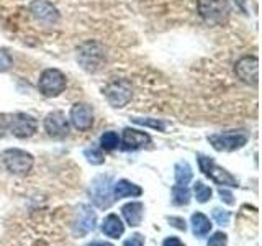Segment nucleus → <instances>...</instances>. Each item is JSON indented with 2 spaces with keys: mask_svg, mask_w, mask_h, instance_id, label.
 <instances>
[{
  "mask_svg": "<svg viewBox=\"0 0 262 246\" xmlns=\"http://www.w3.org/2000/svg\"><path fill=\"white\" fill-rule=\"evenodd\" d=\"M226 244H228V236L223 232H216L208 240V246H226Z\"/></svg>",
  "mask_w": 262,
  "mask_h": 246,
  "instance_id": "nucleus-27",
  "label": "nucleus"
},
{
  "mask_svg": "<svg viewBox=\"0 0 262 246\" xmlns=\"http://www.w3.org/2000/svg\"><path fill=\"white\" fill-rule=\"evenodd\" d=\"M102 232L110 236V238H120L123 233H125V225H123V221L120 220L118 215H115V213H110V215H106L105 220H103V225H102Z\"/></svg>",
  "mask_w": 262,
  "mask_h": 246,
  "instance_id": "nucleus-18",
  "label": "nucleus"
},
{
  "mask_svg": "<svg viewBox=\"0 0 262 246\" xmlns=\"http://www.w3.org/2000/svg\"><path fill=\"white\" fill-rule=\"evenodd\" d=\"M97 213L89 207V205H79L76 210V218H74L72 230L77 236H85L87 233L95 230Z\"/></svg>",
  "mask_w": 262,
  "mask_h": 246,
  "instance_id": "nucleus-11",
  "label": "nucleus"
},
{
  "mask_svg": "<svg viewBox=\"0 0 262 246\" xmlns=\"http://www.w3.org/2000/svg\"><path fill=\"white\" fill-rule=\"evenodd\" d=\"M68 79L59 69H46L41 72L38 80V89L45 97H57L64 92Z\"/></svg>",
  "mask_w": 262,
  "mask_h": 246,
  "instance_id": "nucleus-7",
  "label": "nucleus"
},
{
  "mask_svg": "<svg viewBox=\"0 0 262 246\" xmlns=\"http://www.w3.org/2000/svg\"><path fill=\"white\" fill-rule=\"evenodd\" d=\"M45 130L51 138H56V139L66 138L69 135V130H71L69 120L66 118V115L59 110L51 112V113H48L45 118Z\"/></svg>",
  "mask_w": 262,
  "mask_h": 246,
  "instance_id": "nucleus-12",
  "label": "nucleus"
},
{
  "mask_svg": "<svg viewBox=\"0 0 262 246\" xmlns=\"http://www.w3.org/2000/svg\"><path fill=\"white\" fill-rule=\"evenodd\" d=\"M169 221H170L172 227L182 230V232H185V230H187V225H185V220L184 218H180V217H170Z\"/></svg>",
  "mask_w": 262,
  "mask_h": 246,
  "instance_id": "nucleus-31",
  "label": "nucleus"
},
{
  "mask_svg": "<svg viewBox=\"0 0 262 246\" xmlns=\"http://www.w3.org/2000/svg\"><path fill=\"white\" fill-rule=\"evenodd\" d=\"M234 2H237V4H239L241 10H243V12H246V7H244V0H234Z\"/></svg>",
  "mask_w": 262,
  "mask_h": 246,
  "instance_id": "nucleus-35",
  "label": "nucleus"
},
{
  "mask_svg": "<svg viewBox=\"0 0 262 246\" xmlns=\"http://www.w3.org/2000/svg\"><path fill=\"white\" fill-rule=\"evenodd\" d=\"M162 246H185V244H184L182 241H180L179 238L170 236V238H166V240H164Z\"/></svg>",
  "mask_w": 262,
  "mask_h": 246,
  "instance_id": "nucleus-33",
  "label": "nucleus"
},
{
  "mask_svg": "<svg viewBox=\"0 0 262 246\" xmlns=\"http://www.w3.org/2000/svg\"><path fill=\"white\" fill-rule=\"evenodd\" d=\"M30 10L33 16L41 23L51 25L59 20V12L56 10V7L53 4L46 2V0H35V2L30 5Z\"/></svg>",
  "mask_w": 262,
  "mask_h": 246,
  "instance_id": "nucleus-14",
  "label": "nucleus"
},
{
  "mask_svg": "<svg viewBox=\"0 0 262 246\" xmlns=\"http://www.w3.org/2000/svg\"><path fill=\"white\" fill-rule=\"evenodd\" d=\"M77 61L87 72L100 71L106 61L105 46L98 41H85L77 48Z\"/></svg>",
  "mask_w": 262,
  "mask_h": 246,
  "instance_id": "nucleus-1",
  "label": "nucleus"
},
{
  "mask_svg": "<svg viewBox=\"0 0 262 246\" xmlns=\"http://www.w3.org/2000/svg\"><path fill=\"white\" fill-rule=\"evenodd\" d=\"M213 218H215L218 225L226 227L229 223V218H231V213L226 210H221V209H213Z\"/></svg>",
  "mask_w": 262,
  "mask_h": 246,
  "instance_id": "nucleus-26",
  "label": "nucleus"
},
{
  "mask_svg": "<svg viewBox=\"0 0 262 246\" xmlns=\"http://www.w3.org/2000/svg\"><path fill=\"white\" fill-rule=\"evenodd\" d=\"M89 246H113V244L106 243V241H94V243H90Z\"/></svg>",
  "mask_w": 262,
  "mask_h": 246,
  "instance_id": "nucleus-34",
  "label": "nucleus"
},
{
  "mask_svg": "<svg viewBox=\"0 0 262 246\" xmlns=\"http://www.w3.org/2000/svg\"><path fill=\"white\" fill-rule=\"evenodd\" d=\"M2 161L5 164V168L15 176H25L31 171L33 164H35V158L33 154L16 150V148H10L2 153Z\"/></svg>",
  "mask_w": 262,
  "mask_h": 246,
  "instance_id": "nucleus-4",
  "label": "nucleus"
},
{
  "mask_svg": "<svg viewBox=\"0 0 262 246\" xmlns=\"http://www.w3.org/2000/svg\"><path fill=\"white\" fill-rule=\"evenodd\" d=\"M123 246H144V236L141 233H135L131 235V238L123 243Z\"/></svg>",
  "mask_w": 262,
  "mask_h": 246,
  "instance_id": "nucleus-29",
  "label": "nucleus"
},
{
  "mask_svg": "<svg viewBox=\"0 0 262 246\" xmlns=\"http://www.w3.org/2000/svg\"><path fill=\"white\" fill-rule=\"evenodd\" d=\"M220 197H221V200H223L225 203H228V205H233L234 203V199H233V194L229 192V191H226V189H220Z\"/></svg>",
  "mask_w": 262,
  "mask_h": 246,
  "instance_id": "nucleus-32",
  "label": "nucleus"
},
{
  "mask_svg": "<svg viewBox=\"0 0 262 246\" xmlns=\"http://www.w3.org/2000/svg\"><path fill=\"white\" fill-rule=\"evenodd\" d=\"M190 221H192V232H193L195 236L203 238V236H207L211 232L210 218L207 215H203V213H200V212L193 213Z\"/></svg>",
  "mask_w": 262,
  "mask_h": 246,
  "instance_id": "nucleus-19",
  "label": "nucleus"
},
{
  "mask_svg": "<svg viewBox=\"0 0 262 246\" xmlns=\"http://www.w3.org/2000/svg\"><path fill=\"white\" fill-rule=\"evenodd\" d=\"M120 145V136L115 131H105V133L100 136V146L105 151H113L117 150Z\"/></svg>",
  "mask_w": 262,
  "mask_h": 246,
  "instance_id": "nucleus-22",
  "label": "nucleus"
},
{
  "mask_svg": "<svg viewBox=\"0 0 262 246\" xmlns=\"http://www.w3.org/2000/svg\"><path fill=\"white\" fill-rule=\"evenodd\" d=\"M12 68V56L5 49H0V72H5Z\"/></svg>",
  "mask_w": 262,
  "mask_h": 246,
  "instance_id": "nucleus-28",
  "label": "nucleus"
},
{
  "mask_svg": "<svg viewBox=\"0 0 262 246\" xmlns=\"http://www.w3.org/2000/svg\"><path fill=\"white\" fill-rule=\"evenodd\" d=\"M84 156H85V159L90 164H92V166H100V164L105 162V156H103L100 148H97V146L85 148V150H84Z\"/></svg>",
  "mask_w": 262,
  "mask_h": 246,
  "instance_id": "nucleus-23",
  "label": "nucleus"
},
{
  "mask_svg": "<svg viewBox=\"0 0 262 246\" xmlns=\"http://www.w3.org/2000/svg\"><path fill=\"white\" fill-rule=\"evenodd\" d=\"M196 10H199V15L203 18V22L211 25V27L225 25L229 18V13H231L228 0H199Z\"/></svg>",
  "mask_w": 262,
  "mask_h": 246,
  "instance_id": "nucleus-2",
  "label": "nucleus"
},
{
  "mask_svg": "<svg viewBox=\"0 0 262 246\" xmlns=\"http://www.w3.org/2000/svg\"><path fill=\"white\" fill-rule=\"evenodd\" d=\"M90 199H92V203L98 209H108L113 203L115 197H113V187H112V176L108 174H102L97 176L92 184H90Z\"/></svg>",
  "mask_w": 262,
  "mask_h": 246,
  "instance_id": "nucleus-5",
  "label": "nucleus"
},
{
  "mask_svg": "<svg viewBox=\"0 0 262 246\" xmlns=\"http://www.w3.org/2000/svg\"><path fill=\"white\" fill-rule=\"evenodd\" d=\"M131 121L136 123V125H143V127H149V128H154L158 131H164L166 130V121L162 120H158V118H131Z\"/></svg>",
  "mask_w": 262,
  "mask_h": 246,
  "instance_id": "nucleus-25",
  "label": "nucleus"
},
{
  "mask_svg": "<svg viewBox=\"0 0 262 246\" xmlns=\"http://www.w3.org/2000/svg\"><path fill=\"white\" fill-rule=\"evenodd\" d=\"M143 194V189L129 182L126 179H120L113 187V197L115 199H125V197H139Z\"/></svg>",
  "mask_w": 262,
  "mask_h": 246,
  "instance_id": "nucleus-17",
  "label": "nucleus"
},
{
  "mask_svg": "<svg viewBox=\"0 0 262 246\" xmlns=\"http://www.w3.org/2000/svg\"><path fill=\"white\" fill-rule=\"evenodd\" d=\"M234 74L241 82L249 86H257L259 79V59L257 56H244L234 66Z\"/></svg>",
  "mask_w": 262,
  "mask_h": 246,
  "instance_id": "nucleus-10",
  "label": "nucleus"
},
{
  "mask_svg": "<svg viewBox=\"0 0 262 246\" xmlns=\"http://www.w3.org/2000/svg\"><path fill=\"white\" fill-rule=\"evenodd\" d=\"M103 95L106 97V100L115 109H123L128 102L131 100V95H133V89L131 84L126 79H115L105 86L103 89Z\"/></svg>",
  "mask_w": 262,
  "mask_h": 246,
  "instance_id": "nucleus-8",
  "label": "nucleus"
},
{
  "mask_svg": "<svg viewBox=\"0 0 262 246\" xmlns=\"http://www.w3.org/2000/svg\"><path fill=\"white\" fill-rule=\"evenodd\" d=\"M38 120L28 113L8 115V131L16 138H30L36 133Z\"/></svg>",
  "mask_w": 262,
  "mask_h": 246,
  "instance_id": "nucleus-9",
  "label": "nucleus"
},
{
  "mask_svg": "<svg viewBox=\"0 0 262 246\" xmlns=\"http://www.w3.org/2000/svg\"><path fill=\"white\" fill-rule=\"evenodd\" d=\"M193 192H195V197H196V200H199L200 203H205V202H208L211 199V195H213V191L208 187V186H205L202 180H196V182L193 184Z\"/></svg>",
  "mask_w": 262,
  "mask_h": 246,
  "instance_id": "nucleus-24",
  "label": "nucleus"
},
{
  "mask_svg": "<svg viewBox=\"0 0 262 246\" xmlns=\"http://www.w3.org/2000/svg\"><path fill=\"white\" fill-rule=\"evenodd\" d=\"M71 123L80 131H87L94 125V110L87 104H74L69 113Z\"/></svg>",
  "mask_w": 262,
  "mask_h": 246,
  "instance_id": "nucleus-13",
  "label": "nucleus"
},
{
  "mask_svg": "<svg viewBox=\"0 0 262 246\" xmlns=\"http://www.w3.org/2000/svg\"><path fill=\"white\" fill-rule=\"evenodd\" d=\"M8 131V115L0 113V138H4Z\"/></svg>",
  "mask_w": 262,
  "mask_h": 246,
  "instance_id": "nucleus-30",
  "label": "nucleus"
},
{
  "mask_svg": "<svg viewBox=\"0 0 262 246\" xmlns=\"http://www.w3.org/2000/svg\"><path fill=\"white\" fill-rule=\"evenodd\" d=\"M196 159H199L200 171L208 179H211L215 184H218V186H228V187H237V186H239L237 179L233 174H229V172L225 168L218 166V164L213 161L211 158H208V156L199 154V156H196Z\"/></svg>",
  "mask_w": 262,
  "mask_h": 246,
  "instance_id": "nucleus-3",
  "label": "nucleus"
},
{
  "mask_svg": "<svg viewBox=\"0 0 262 246\" xmlns=\"http://www.w3.org/2000/svg\"><path fill=\"white\" fill-rule=\"evenodd\" d=\"M248 133L246 131H223V133H216V135H210L208 141L210 145L215 148L216 151H236L241 150L248 143Z\"/></svg>",
  "mask_w": 262,
  "mask_h": 246,
  "instance_id": "nucleus-6",
  "label": "nucleus"
},
{
  "mask_svg": "<svg viewBox=\"0 0 262 246\" xmlns=\"http://www.w3.org/2000/svg\"><path fill=\"white\" fill-rule=\"evenodd\" d=\"M176 172V182L177 186H187L193 177V171L190 168V164L187 161H179L174 168Z\"/></svg>",
  "mask_w": 262,
  "mask_h": 246,
  "instance_id": "nucleus-20",
  "label": "nucleus"
},
{
  "mask_svg": "<svg viewBox=\"0 0 262 246\" xmlns=\"http://www.w3.org/2000/svg\"><path fill=\"white\" fill-rule=\"evenodd\" d=\"M123 150L126 151H136L141 150V148L147 146L151 143V136L144 133V131H139L135 128H125L123 130Z\"/></svg>",
  "mask_w": 262,
  "mask_h": 246,
  "instance_id": "nucleus-15",
  "label": "nucleus"
},
{
  "mask_svg": "<svg viewBox=\"0 0 262 246\" xmlns=\"http://www.w3.org/2000/svg\"><path fill=\"white\" fill-rule=\"evenodd\" d=\"M121 213L129 227H138V225H141V221H143L144 205L141 202H129L126 205H123Z\"/></svg>",
  "mask_w": 262,
  "mask_h": 246,
  "instance_id": "nucleus-16",
  "label": "nucleus"
},
{
  "mask_svg": "<svg viewBox=\"0 0 262 246\" xmlns=\"http://www.w3.org/2000/svg\"><path fill=\"white\" fill-rule=\"evenodd\" d=\"M172 202L176 205H188L190 203V191L187 186H174L172 187Z\"/></svg>",
  "mask_w": 262,
  "mask_h": 246,
  "instance_id": "nucleus-21",
  "label": "nucleus"
}]
</instances>
